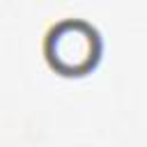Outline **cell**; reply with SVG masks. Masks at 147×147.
<instances>
[{
  "label": "cell",
  "instance_id": "obj_1",
  "mask_svg": "<svg viewBox=\"0 0 147 147\" xmlns=\"http://www.w3.org/2000/svg\"><path fill=\"white\" fill-rule=\"evenodd\" d=\"M99 39L92 25L67 18L57 23L48 34V57L62 71H83L96 60Z\"/></svg>",
  "mask_w": 147,
  "mask_h": 147
}]
</instances>
